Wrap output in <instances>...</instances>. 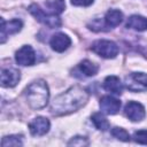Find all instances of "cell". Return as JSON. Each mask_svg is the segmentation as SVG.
I'll return each mask as SVG.
<instances>
[{
	"label": "cell",
	"instance_id": "6da1fadb",
	"mask_svg": "<svg viewBox=\"0 0 147 147\" xmlns=\"http://www.w3.org/2000/svg\"><path fill=\"white\" fill-rule=\"evenodd\" d=\"M88 100V93L79 87L72 86L54 98L51 105V113L55 116H63L80 109Z\"/></svg>",
	"mask_w": 147,
	"mask_h": 147
},
{
	"label": "cell",
	"instance_id": "7a4b0ae2",
	"mask_svg": "<svg viewBox=\"0 0 147 147\" xmlns=\"http://www.w3.org/2000/svg\"><path fill=\"white\" fill-rule=\"evenodd\" d=\"M25 98L32 109H41L48 103L49 90L45 80L37 79L25 90Z\"/></svg>",
	"mask_w": 147,
	"mask_h": 147
},
{
	"label": "cell",
	"instance_id": "3957f363",
	"mask_svg": "<svg viewBox=\"0 0 147 147\" xmlns=\"http://www.w3.org/2000/svg\"><path fill=\"white\" fill-rule=\"evenodd\" d=\"M91 49L105 59H114L118 54V46L111 40H96L92 44Z\"/></svg>",
	"mask_w": 147,
	"mask_h": 147
},
{
	"label": "cell",
	"instance_id": "277c9868",
	"mask_svg": "<svg viewBox=\"0 0 147 147\" xmlns=\"http://www.w3.org/2000/svg\"><path fill=\"white\" fill-rule=\"evenodd\" d=\"M29 11L31 13V15H33L36 17L37 21H39L40 23L45 24L46 26L51 28V29H54V28H60L61 26V20L56 16V15H53V14H46L38 5L36 3H32L30 7H29Z\"/></svg>",
	"mask_w": 147,
	"mask_h": 147
},
{
	"label": "cell",
	"instance_id": "5b68a950",
	"mask_svg": "<svg viewBox=\"0 0 147 147\" xmlns=\"http://www.w3.org/2000/svg\"><path fill=\"white\" fill-rule=\"evenodd\" d=\"M125 87L131 92H144L147 91V74L132 72L125 77Z\"/></svg>",
	"mask_w": 147,
	"mask_h": 147
},
{
	"label": "cell",
	"instance_id": "8992f818",
	"mask_svg": "<svg viewBox=\"0 0 147 147\" xmlns=\"http://www.w3.org/2000/svg\"><path fill=\"white\" fill-rule=\"evenodd\" d=\"M15 60L20 65H32L36 62V53L31 46L24 45L16 52Z\"/></svg>",
	"mask_w": 147,
	"mask_h": 147
},
{
	"label": "cell",
	"instance_id": "52a82bcc",
	"mask_svg": "<svg viewBox=\"0 0 147 147\" xmlns=\"http://www.w3.org/2000/svg\"><path fill=\"white\" fill-rule=\"evenodd\" d=\"M22 26H23V23L18 18H14L10 21H5L3 18H1V34H0L1 44H3L6 41V38L8 36L17 33L18 31H21Z\"/></svg>",
	"mask_w": 147,
	"mask_h": 147
},
{
	"label": "cell",
	"instance_id": "ba28073f",
	"mask_svg": "<svg viewBox=\"0 0 147 147\" xmlns=\"http://www.w3.org/2000/svg\"><path fill=\"white\" fill-rule=\"evenodd\" d=\"M124 111H125L126 117L132 122H140L146 116V111H145L144 106L139 102H136V101L127 102L125 105Z\"/></svg>",
	"mask_w": 147,
	"mask_h": 147
},
{
	"label": "cell",
	"instance_id": "9c48e42d",
	"mask_svg": "<svg viewBox=\"0 0 147 147\" xmlns=\"http://www.w3.org/2000/svg\"><path fill=\"white\" fill-rule=\"evenodd\" d=\"M51 126L49 121L46 117L38 116L29 123V130L32 136H44L48 132Z\"/></svg>",
	"mask_w": 147,
	"mask_h": 147
},
{
	"label": "cell",
	"instance_id": "30bf717a",
	"mask_svg": "<svg viewBox=\"0 0 147 147\" xmlns=\"http://www.w3.org/2000/svg\"><path fill=\"white\" fill-rule=\"evenodd\" d=\"M99 106L101 108V110L107 114V115H115L118 113L119 108H121V101L114 96L110 95H105L100 99Z\"/></svg>",
	"mask_w": 147,
	"mask_h": 147
},
{
	"label": "cell",
	"instance_id": "8fae6325",
	"mask_svg": "<svg viewBox=\"0 0 147 147\" xmlns=\"http://www.w3.org/2000/svg\"><path fill=\"white\" fill-rule=\"evenodd\" d=\"M21 74L14 68H6L1 70V85L3 87H14L20 82Z\"/></svg>",
	"mask_w": 147,
	"mask_h": 147
},
{
	"label": "cell",
	"instance_id": "7c38bea8",
	"mask_svg": "<svg viewBox=\"0 0 147 147\" xmlns=\"http://www.w3.org/2000/svg\"><path fill=\"white\" fill-rule=\"evenodd\" d=\"M49 44H51V47L53 51L61 53V52H64L71 45V39L67 34H64L62 32H57L52 36Z\"/></svg>",
	"mask_w": 147,
	"mask_h": 147
},
{
	"label": "cell",
	"instance_id": "4fadbf2b",
	"mask_svg": "<svg viewBox=\"0 0 147 147\" xmlns=\"http://www.w3.org/2000/svg\"><path fill=\"white\" fill-rule=\"evenodd\" d=\"M123 21V14L121 10L118 9H110L106 13V16H105V25L107 26V29H111V28H115L117 25H119Z\"/></svg>",
	"mask_w": 147,
	"mask_h": 147
},
{
	"label": "cell",
	"instance_id": "5bb4252c",
	"mask_svg": "<svg viewBox=\"0 0 147 147\" xmlns=\"http://www.w3.org/2000/svg\"><path fill=\"white\" fill-rule=\"evenodd\" d=\"M103 87L110 93L121 94L123 91V85L118 77L116 76H108L103 82Z\"/></svg>",
	"mask_w": 147,
	"mask_h": 147
},
{
	"label": "cell",
	"instance_id": "9a60e30c",
	"mask_svg": "<svg viewBox=\"0 0 147 147\" xmlns=\"http://www.w3.org/2000/svg\"><path fill=\"white\" fill-rule=\"evenodd\" d=\"M126 28H130L137 31H145L147 30V18L140 15H132L129 17L126 22Z\"/></svg>",
	"mask_w": 147,
	"mask_h": 147
},
{
	"label": "cell",
	"instance_id": "2e32d148",
	"mask_svg": "<svg viewBox=\"0 0 147 147\" xmlns=\"http://www.w3.org/2000/svg\"><path fill=\"white\" fill-rule=\"evenodd\" d=\"M78 69H79L80 72L84 74L85 76L91 77V76L96 75V72H98V70H99V67H98L95 63H93L92 61H90V60H84V61H82V62L78 64Z\"/></svg>",
	"mask_w": 147,
	"mask_h": 147
},
{
	"label": "cell",
	"instance_id": "e0dca14e",
	"mask_svg": "<svg viewBox=\"0 0 147 147\" xmlns=\"http://www.w3.org/2000/svg\"><path fill=\"white\" fill-rule=\"evenodd\" d=\"M91 121L93 122L94 126L100 131H107L109 129V122L101 113H94L91 117Z\"/></svg>",
	"mask_w": 147,
	"mask_h": 147
},
{
	"label": "cell",
	"instance_id": "ac0fdd59",
	"mask_svg": "<svg viewBox=\"0 0 147 147\" xmlns=\"http://www.w3.org/2000/svg\"><path fill=\"white\" fill-rule=\"evenodd\" d=\"M46 7L48 8L49 14L57 15L64 10L65 3H64V0H51L46 2Z\"/></svg>",
	"mask_w": 147,
	"mask_h": 147
},
{
	"label": "cell",
	"instance_id": "d6986e66",
	"mask_svg": "<svg viewBox=\"0 0 147 147\" xmlns=\"http://www.w3.org/2000/svg\"><path fill=\"white\" fill-rule=\"evenodd\" d=\"M2 147L7 146H22L23 145V136L21 134H13V136H7L2 138L1 141Z\"/></svg>",
	"mask_w": 147,
	"mask_h": 147
},
{
	"label": "cell",
	"instance_id": "ffe728a7",
	"mask_svg": "<svg viewBox=\"0 0 147 147\" xmlns=\"http://www.w3.org/2000/svg\"><path fill=\"white\" fill-rule=\"evenodd\" d=\"M111 136H113L114 138L118 139V140H122V141H129V140H130V134H129V132H127L125 129H123V127H118V126L114 127V129L111 130Z\"/></svg>",
	"mask_w": 147,
	"mask_h": 147
},
{
	"label": "cell",
	"instance_id": "44dd1931",
	"mask_svg": "<svg viewBox=\"0 0 147 147\" xmlns=\"http://www.w3.org/2000/svg\"><path fill=\"white\" fill-rule=\"evenodd\" d=\"M90 141L86 137L83 136H76L74 138H71L68 142V146H78V147H83V146H88Z\"/></svg>",
	"mask_w": 147,
	"mask_h": 147
},
{
	"label": "cell",
	"instance_id": "7402d4cb",
	"mask_svg": "<svg viewBox=\"0 0 147 147\" xmlns=\"http://www.w3.org/2000/svg\"><path fill=\"white\" fill-rule=\"evenodd\" d=\"M133 140L141 145H147V130H139L133 133Z\"/></svg>",
	"mask_w": 147,
	"mask_h": 147
},
{
	"label": "cell",
	"instance_id": "603a6c76",
	"mask_svg": "<svg viewBox=\"0 0 147 147\" xmlns=\"http://www.w3.org/2000/svg\"><path fill=\"white\" fill-rule=\"evenodd\" d=\"M93 2L94 0H71V3L74 6H83V7H87Z\"/></svg>",
	"mask_w": 147,
	"mask_h": 147
}]
</instances>
